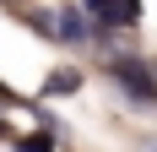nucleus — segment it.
Masks as SVG:
<instances>
[{"mask_svg":"<svg viewBox=\"0 0 157 152\" xmlns=\"http://www.w3.org/2000/svg\"><path fill=\"white\" fill-rule=\"evenodd\" d=\"M109 76L119 82V92H125L136 109H157V82H152V71H146L141 60L119 54V60H109Z\"/></svg>","mask_w":157,"mask_h":152,"instance_id":"1","label":"nucleus"},{"mask_svg":"<svg viewBox=\"0 0 157 152\" xmlns=\"http://www.w3.org/2000/svg\"><path fill=\"white\" fill-rule=\"evenodd\" d=\"M60 38H65V44H92L98 27H92L81 11H60Z\"/></svg>","mask_w":157,"mask_h":152,"instance_id":"2","label":"nucleus"},{"mask_svg":"<svg viewBox=\"0 0 157 152\" xmlns=\"http://www.w3.org/2000/svg\"><path fill=\"white\" fill-rule=\"evenodd\" d=\"M87 16H98L103 27H125V16H119V0H87Z\"/></svg>","mask_w":157,"mask_h":152,"instance_id":"3","label":"nucleus"},{"mask_svg":"<svg viewBox=\"0 0 157 152\" xmlns=\"http://www.w3.org/2000/svg\"><path fill=\"white\" fill-rule=\"evenodd\" d=\"M11 147L16 152H54V136H49V130H33V136H16Z\"/></svg>","mask_w":157,"mask_h":152,"instance_id":"4","label":"nucleus"},{"mask_svg":"<svg viewBox=\"0 0 157 152\" xmlns=\"http://www.w3.org/2000/svg\"><path fill=\"white\" fill-rule=\"evenodd\" d=\"M27 27H33V33H44V38H60V22H54V11H33V16H27Z\"/></svg>","mask_w":157,"mask_h":152,"instance_id":"5","label":"nucleus"},{"mask_svg":"<svg viewBox=\"0 0 157 152\" xmlns=\"http://www.w3.org/2000/svg\"><path fill=\"white\" fill-rule=\"evenodd\" d=\"M71 87H81L76 71H54V76H49V92H71Z\"/></svg>","mask_w":157,"mask_h":152,"instance_id":"6","label":"nucleus"},{"mask_svg":"<svg viewBox=\"0 0 157 152\" xmlns=\"http://www.w3.org/2000/svg\"><path fill=\"white\" fill-rule=\"evenodd\" d=\"M119 16H125V27L141 22V0H119Z\"/></svg>","mask_w":157,"mask_h":152,"instance_id":"7","label":"nucleus"},{"mask_svg":"<svg viewBox=\"0 0 157 152\" xmlns=\"http://www.w3.org/2000/svg\"><path fill=\"white\" fill-rule=\"evenodd\" d=\"M0 98H6V103H11V87H6V82H0Z\"/></svg>","mask_w":157,"mask_h":152,"instance_id":"8","label":"nucleus"},{"mask_svg":"<svg viewBox=\"0 0 157 152\" xmlns=\"http://www.w3.org/2000/svg\"><path fill=\"white\" fill-rule=\"evenodd\" d=\"M141 152H157V141H146V147H141Z\"/></svg>","mask_w":157,"mask_h":152,"instance_id":"9","label":"nucleus"}]
</instances>
